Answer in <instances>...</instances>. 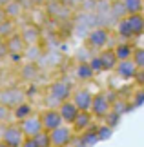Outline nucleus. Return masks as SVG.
Segmentation results:
<instances>
[{
  "mask_svg": "<svg viewBox=\"0 0 144 147\" xmlns=\"http://www.w3.org/2000/svg\"><path fill=\"white\" fill-rule=\"evenodd\" d=\"M135 80L142 86V84H144V71H139V73H137V78H135Z\"/></svg>",
  "mask_w": 144,
  "mask_h": 147,
  "instance_id": "obj_33",
  "label": "nucleus"
},
{
  "mask_svg": "<svg viewBox=\"0 0 144 147\" xmlns=\"http://www.w3.org/2000/svg\"><path fill=\"white\" fill-rule=\"evenodd\" d=\"M89 62V67L93 69V73H102V62L99 58V55H95V56H91V60Z\"/></svg>",
  "mask_w": 144,
  "mask_h": 147,
  "instance_id": "obj_28",
  "label": "nucleus"
},
{
  "mask_svg": "<svg viewBox=\"0 0 144 147\" xmlns=\"http://www.w3.org/2000/svg\"><path fill=\"white\" fill-rule=\"evenodd\" d=\"M99 58L102 62V71H115V69H117L119 58H117V55H115L113 49L106 47V49L99 51Z\"/></svg>",
  "mask_w": 144,
  "mask_h": 147,
  "instance_id": "obj_14",
  "label": "nucleus"
},
{
  "mask_svg": "<svg viewBox=\"0 0 144 147\" xmlns=\"http://www.w3.org/2000/svg\"><path fill=\"white\" fill-rule=\"evenodd\" d=\"M109 16L111 18H115V20H122V18H126V9H124V5H122V0H113L111 4H109Z\"/></svg>",
  "mask_w": 144,
  "mask_h": 147,
  "instance_id": "obj_21",
  "label": "nucleus"
},
{
  "mask_svg": "<svg viewBox=\"0 0 144 147\" xmlns=\"http://www.w3.org/2000/svg\"><path fill=\"white\" fill-rule=\"evenodd\" d=\"M11 116V109L8 105H4V104H0V123H4L8 118Z\"/></svg>",
  "mask_w": 144,
  "mask_h": 147,
  "instance_id": "obj_29",
  "label": "nucleus"
},
{
  "mask_svg": "<svg viewBox=\"0 0 144 147\" xmlns=\"http://www.w3.org/2000/svg\"><path fill=\"white\" fill-rule=\"evenodd\" d=\"M115 73H117L119 78H122V80H135L139 69H137V65L133 64V60H124V62H119Z\"/></svg>",
  "mask_w": 144,
  "mask_h": 147,
  "instance_id": "obj_13",
  "label": "nucleus"
},
{
  "mask_svg": "<svg viewBox=\"0 0 144 147\" xmlns=\"http://www.w3.org/2000/svg\"><path fill=\"white\" fill-rule=\"evenodd\" d=\"M16 24H15V20H5L2 26H0V35H2V38L4 40H8L9 36H13V35H16Z\"/></svg>",
  "mask_w": 144,
  "mask_h": 147,
  "instance_id": "obj_24",
  "label": "nucleus"
},
{
  "mask_svg": "<svg viewBox=\"0 0 144 147\" xmlns=\"http://www.w3.org/2000/svg\"><path fill=\"white\" fill-rule=\"evenodd\" d=\"M5 46V40H4V38H2V35H0V49H2Z\"/></svg>",
  "mask_w": 144,
  "mask_h": 147,
  "instance_id": "obj_36",
  "label": "nucleus"
},
{
  "mask_svg": "<svg viewBox=\"0 0 144 147\" xmlns=\"http://www.w3.org/2000/svg\"><path fill=\"white\" fill-rule=\"evenodd\" d=\"M75 76H77V80H80V82H88V80H91V78L95 76V73H93V69L89 67V62H78L77 64V67H75Z\"/></svg>",
  "mask_w": 144,
  "mask_h": 147,
  "instance_id": "obj_19",
  "label": "nucleus"
},
{
  "mask_svg": "<svg viewBox=\"0 0 144 147\" xmlns=\"http://www.w3.org/2000/svg\"><path fill=\"white\" fill-rule=\"evenodd\" d=\"M59 113H60L62 122H64L66 125H73V122L77 120V116H78L80 111L77 109V105H75L71 100H68V102H64V104L59 105Z\"/></svg>",
  "mask_w": 144,
  "mask_h": 147,
  "instance_id": "obj_12",
  "label": "nucleus"
},
{
  "mask_svg": "<svg viewBox=\"0 0 144 147\" xmlns=\"http://www.w3.org/2000/svg\"><path fill=\"white\" fill-rule=\"evenodd\" d=\"M115 55H117L119 62H124V60H131L133 58V53H135V46H131L130 42H122L119 46L113 47Z\"/></svg>",
  "mask_w": 144,
  "mask_h": 147,
  "instance_id": "obj_18",
  "label": "nucleus"
},
{
  "mask_svg": "<svg viewBox=\"0 0 144 147\" xmlns=\"http://www.w3.org/2000/svg\"><path fill=\"white\" fill-rule=\"evenodd\" d=\"M22 102H26V93L20 87H5L0 91V104L8 105L9 109L16 107Z\"/></svg>",
  "mask_w": 144,
  "mask_h": 147,
  "instance_id": "obj_6",
  "label": "nucleus"
},
{
  "mask_svg": "<svg viewBox=\"0 0 144 147\" xmlns=\"http://www.w3.org/2000/svg\"><path fill=\"white\" fill-rule=\"evenodd\" d=\"M133 64L137 65L139 71H144V47H135V53H133Z\"/></svg>",
  "mask_w": 144,
  "mask_h": 147,
  "instance_id": "obj_25",
  "label": "nucleus"
},
{
  "mask_svg": "<svg viewBox=\"0 0 144 147\" xmlns=\"http://www.w3.org/2000/svg\"><path fill=\"white\" fill-rule=\"evenodd\" d=\"M4 11H5V15H8L9 20H16L22 13H24V7H22L20 0H11V2L4 7Z\"/></svg>",
  "mask_w": 144,
  "mask_h": 147,
  "instance_id": "obj_20",
  "label": "nucleus"
},
{
  "mask_svg": "<svg viewBox=\"0 0 144 147\" xmlns=\"http://www.w3.org/2000/svg\"><path fill=\"white\" fill-rule=\"evenodd\" d=\"M35 115V109H33V104L31 102H22V104H18L16 107H13V109H11V116L15 118L16 122H24V120H27V118L29 116H33Z\"/></svg>",
  "mask_w": 144,
  "mask_h": 147,
  "instance_id": "obj_16",
  "label": "nucleus"
},
{
  "mask_svg": "<svg viewBox=\"0 0 144 147\" xmlns=\"http://www.w3.org/2000/svg\"><path fill=\"white\" fill-rule=\"evenodd\" d=\"M71 94H73V86L70 82L68 80H55L48 87V98H46L48 109H59L60 104L71 100Z\"/></svg>",
  "mask_w": 144,
  "mask_h": 147,
  "instance_id": "obj_1",
  "label": "nucleus"
},
{
  "mask_svg": "<svg viewBox=\"0 0 144 147\" xmlns=\"http://www.w3.org/2000/svg\"><path fill=\"white\" fill-rule=\"evenodd\" d=\"M115 29H117V35L122 38V40H126V42L131 40V38H135V36H133V33H131V29H130V26H128V22H126V18L119 20Z\"/></svg>",
  "mask_w": 144,
  "mask_h": 147,
  "instance_id": "obj_23",
  "label": "nucleus"
},
{
  "mask_svg": "<svg viewBox=\"0 0 144 147\" xmlns=\"http://www.w3.org/2000/svg\"><path fill=\"white\" fill-rule=\"evenodd\" d=\"M91 115L93 118H106L111 113V98L108 96V93H97L93 96V104H91Z\"/></svg>",
  "mask_w": 144,
  "mask_h": 147,
  "instance_id": "obj_4",
  "label": "nucleus"
},
{
  "mask_svg": "<svg viewBox=\"0 0 144 147\" xmlns=\"http://www.w3.org/2000/svg\"><path fill=\"white\" fill-rule=\"evenodd\" d=\"M126 22H128L133 36H141L144 35V15L137 13V15H128L126 16Z\"/></svg>",
  "mask_w": 144,
  "mask_h": 147,
  "instance_id": "obj_17",
  "label": "nucleus"
},
{
  "mask_svg": "<svg viewBox=\"0 0 144 147\" xmlns=\"http://www.w3.org/2000/svg\"><path fill=\"white\" fill-rule=\"evenodd\" d=\"M108 42H109V29L108 27L97 26V27H93V29H89V33H88V46H89V49L102 51V49H106Z\"/></svg>",
  "mask_w": 144,
  "mask_h": 147,
  "instance_id": "obj_3",
  "label": "nucleus"
},
{
  "mask_svg": "<svg viewBox=\"0 0 144 147\" xmlns=\"http://www.w3.org/2000/svg\"><path fill=\"white\" fill-rule=\"evenodd\" d=\"M35 144H37V147H53L51 145V138H49V133H46V131H42L40 134H37L35 138Z\"/></svg>",
  "mask_w": 144,
  "mask_h": 147,
  "instance_id": "obj_26",
  "label": "nucleus"
},
{
  "mask_svg": "<svg viewBox=\"0 0 144 147\" xmlns=\"http://www.w3.org/2000/svg\"><path fill=\"white\" fill-rule=\"evenodd\" d=\"M122 5L126 9V15H137V13H142L144 0H122Z\"/></svg>",
  "mask_w": 144,
  "mask_h": 147,
  "instance_id": "obj_22",
  "label": "nucleus"
},
{
  "mask_svg": "<svg viewBox=\"0 0 144 147\" xmlns=\"http://www.w3.org/2000/svg\"><path fill=\"white\" fill-rule=\"evenodd\" d=\"M22 147H37V144H35V140H33V138H26L24 144H22Z\"/></svg>",
  "mask_w": 144,
  "mask_h": 147,
  "instance_id": "obj_31",
  "label": "nucleus"
},
{
  "mask_svg": "<svg viewBox=\"0 0 144 147\" xmlns=\"http://www.w3.org/2000/svg\"><path fill=\"white\" fill-rule=\"evenodd\" d=\"M40 122H42V127L46 133H51L55 129H59L60 125H64L59 109H48V107L40 113Z\"/></svg>",
  "mask_w": 144,
  "mask_h": 147,
  "instance_id": "obj_7",
  "label": "nucleus"
},
{
  "mask_svg": "<svg viewBox=\"0 0 144 147\" xmlns=\"http://www.w3.org/2000/svg\"><path fill=\"white\" fill-rule=\"evenodd\" d=\"M9 2H11V0H0V9H4V7H5V5H8Z\"/></svg>",
  "mask_w": 144,
  "mask_h": 147,
  "instance_id": "obj_35",
  "label": "nucleus"
},
{
  "mask_svg": "<svg viewBox=\"0 0 144 147\" xmlns=\"http://www.w3.org/2000/svg\"><path fill=\"white\" fill-rule=\"evenodd\" d=\"M93 96L95 94L89 91V89H75L73 94H71V102L77 105V109L80 113H86V111H91V104H93Z\"/></svg>",
  "mask_w": 144,
  "mask_h": 147,
  "instance_id": "obj_8",
  "label": "nucleus"
},
{
  "mask_svg": "<svg viewBox=\"0 0 144 147\" xmlns=\"http://www.w3.org/2000/svg\"><path fill=\"white\" fill-rule=\"evenodd\" d=\"M89 127H93V115H91L89 111L78 113L77 120H75L73 125H71V129L75 131V134H82L84 131H88Z\"/></svg>",
  "mask_w": 144,
  "mask_h": 147,
  "instance_id": "obj_15",
  "label": "nucleus"
},
{
  "mask_svg": "<svg viewBox=\"0 0 144 147\" xmlns=\"http://www.w3.org/2000/svg\"><path fill=\"white\" fill-rule=\"evenodd\" d=\"M18 125H20V129H22V133H24L26 138H35L37 134H40V133L44 131L42 122H40V115H33V116H29L27 120L20 122Z\"/></svg>",
  "mask_w": 144,
  "mask_h": 147,
  "instance_id": "obj_9",
  "label": "nucleus"
},
{
  "mask_svg": "<svg viewBox=\"0 0 144 147\" xmlns=\"http://www.w3.org/2000/svg\"><path fill=\"white\" fill-rule=\"evenodd\" d=\"M141 104H144V94H142V93L137 94V100L133 102V105H141Z\"/></svg>",
  "mask_w": 144,
  "mask_h": 147,
  "instance_id": "obj_32",
  "label": "nucleus"
},
{
  "mask_svg": "<svg viewBox=\"0 0 144 147\" xmlns=\"http://www.w3.org/2000/svg\"><path fill=\"white\" fill-rule=\"evenodd\" d=\"M84 0H64V5L66 7H78V5H82Z\"/></svg>",
  "mask_w": 144,
  "mask_h": 147,
  "instance_id": "obj_30",
  "label": "nucleus"
},
{
  "mask_svg": "<svg viewBox=\"0 0 144 147\" xmlns=\"http://www.w3.org/2000/svg\"><path fill=\"white\" fill-rule=\"evenodd\" d=\"M24 140H26V136H24V133H22L18 123H8L5 129H4V134H2V140H0V142H4L9 147H22Z\"/></svg>",
  "mask_w": 144,
  "mask_h": 147,
  "instance_id": "obj_5",
  "label": "nucleus"
},
{
  "mask_svg": "<svg viewBox=\"0 0 144 147\" xmlns=\"http://www.w3.org/2000/svg\"><path fill=\"white\" fill-rule=\"evenodd\" d=\"M18 35L22 36V40L26 42V46H37L40 42V36H42V31H40V27L37 24H26L24 27L20 29Z\"/></svg>",
  "mask_w": 144,
  "mask_h": 147,
  "instance_id": "obj_10",
  "label": "nucleus"
},
{
  "mask_svg": "<svg viewBox=\"0 0 144 147\" xmlns=\"http://www.w3.org/2000/svg\"><path fill=\"white\" fill-rule=\"evenodd\" d=\"M97 134H99V140H108L113 134V127H109L108 123H100L97 125Z\"/></svg>",
  "mask_w": 144,
  "mask_h": 147,
  "instance_id": "obj_27",
  "label": "nucleus"
},
{
  "mask_svg": "<svg viewBox=\"0 0 144 147\" xmlns=\"http://www.w3.org/2000/svg\"><path fill=\"white\" fill-rule=\"evenodd\" d=\"M5 47H8V55H11L13 58H20V56H24L26 49H27L26 42L22 40V36L18 35V33L13 35V36H9L8 40H5Z\"/></svg>",
  "mask_w": 144,
  "mask_h": 147,
  "instance_id": "obj_11",
  "label": "nucleus"
},
{
  "mask_svg": "<svg viewBox=\"0 0 144 147\" xmlns=\"http://www.w3.org/2000/svg\"><path fill=\"white\" fill-rule=\"evenodd\" d=\"M0 147H9V145H5L4 142H0Z\"/></svg>",
  "mask_w": 144,
  "mask_h": 147,
  "instance_id": "obj_37",
  "label": "nucleus"
},
{
  "mask_svg": "<svg viewBox=\"0 0 144 147\" xmlns=\"http://www.w3.org/2000/svg\"><path fill=\"white\" fill-rule=\"evenodd\" d=\"M142 15H144V9H142Z\"/></svg>",
  "mask_w": 144,
  "mask_h": 147,
  "instance_id": "obj_38",
  "label": "nucleus"
},
{
  "mask_svg": "<svg viewBox=\"0 0 144 147\" xmlns=\"http://www.w3.org/2000/svg\"><path fill=\"white\" fill-rule=\"evenodd\" d=\"M75 131L71 129V125H60L59 129L49 133V138H51V145L53 147H70L75 140Z\"/></svg>",
  "mask_w": 144,
  "mask_h": 147,
  "instance_id": "obj_2",
  "label": "nucleus"
},
{
  "mask_svg": "<svg viewBox=\"0 0 144 147\" xmlns=\"http://www.w3.org/2000/svg\"><path fill=\"white\" fill-rule=\"evenodd\" d=\"M5 20H8V15H5V11H4V9H0V26H2Z\"/></svg>",
  "mask_w": 144,
  "mask_h": 147,
  "instance_id": "obj_34",
  "label": "nucleus"
}]
</instances>
